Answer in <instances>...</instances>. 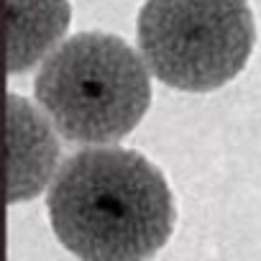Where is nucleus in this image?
I'll use <instances>...</instances> for the list:
<instances>
[{
  "label": "nucleus",
  "mask_w": 261,
  "mask_h": 261,
  "mask_svg": "<svg viewBox=\"0 0 261 261\" xmlns=\"http://www.w3.org/2000/svg\"><path fill=\"white\" fill-rule=\"evenodd\" d=\"M46 210L57 241L82 261H149L177 223L167 177L139 151L82 149L57 169Z\"/></svg>",
  "instance_id": "f257e3e1"
},
{
  "label": "nucleus",
  "mask_w": 261,
  "mask_h": 261,
  "mask_svg": "<svg viewBox=\"0 0 261 261\" xmlns=\"http://www.w3.org/2000/svg\"><path fill=\"white\" fill-rule=\"evenodd\" d=\"M34 95L72 144H113L151 105L144 57L115 34L85 31L57 46L34 80Z\"/></svg>",
  "instance_id": "f03ea898"
},
{
  "label": "nucleus",
  "mask_w": 261,
  "mask_h": 261,
  "mask_svg": "<svg viewBox=\"0 0 261 261\" xmlns=\"http://www.w3.org/2000/svg\"><path fill=\"white\" fill-rule=\"evenodd\" d=\"M136 39L159 82L185 92H213L246 67L256 21L246 0H146Z\"/></svg>",
  "instance_id": "7ed1b4c3"
},
{
  "label": "nucleus",
  "mask_w": 261,
  "mask_h": 261,
  "mask_svg": "<svg viewBox=\"0 0 261 261\" xmlns=\"http://www.w3.org/2000/svg\"><path fill=\"white\" fill-rule=\"evenodd\" d=\"M59 164L49 120L21 95H8V202L34 200Z\"/></svg>",
  "instance_id": "20e7f679"
},
{
  "label": "nucleus",
  "mask_w": 261,
  "mask_h": 261,
  "mask_svg": "<svg viewBox=\"0 0 261 261\" xmlns=\"http://www.w3.org/2000/svg\"><path fill=\"white\" fill-rule=\"evenodd\" d=\"M8 72H29L67 34L72 8L67 0H6Z\"/></svg>",
  "instance_id": "39448f33"
}]
</instances>
